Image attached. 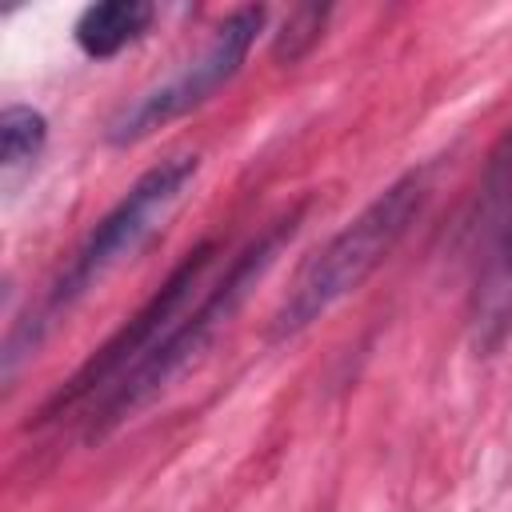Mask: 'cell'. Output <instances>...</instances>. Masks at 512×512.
I'll list each match as a JSON object with an SVG mask.
<instances>
[{"label":"cell","instance_id":"obj_2","mask_svg":"<svg viewBox=\"0 0 512 512\" xmlns=\"http://www.w3.org/2000/svg\"><path fill=\"white\" fill-rule=\"evenodd\" d=\"M200 172V156L196 152H180V156H168L160 164H152L108 212L104 220L84 236V244L76 248V256L68 260V268L52 280L48 296L40 300L36 308V320L28 316V324H16L12 336H8V348H4V376L16 372L20 356H28L44 332L80 300L88 296L116 264L132 260L160 228L164 220L176 212V204L184 200L188 184L196 180Z\"/></svg>","mask_w":512,"mask_h":512},{"label":"cell","instance_id":"obj_7","mask_svg":"<svg viewBox=\"0 0 512 512\" xmlns=\"http://www.w3.org/2000/svg\"><path fill=\"white\" fill-rule=\"evenodd\" d=\"M152 20H156V4L148 0H104V4H88L76 16L72 36L88 60H112L116 52L136 44Z\"/></svg>","mask_w":512,"mask_h":512},{"label":"cell","instance_id":"obj_4","mask_svg":"<svg viewBox=\"0 0 512 512\" xmlns=\"http://www.w3.org/2000/svg\"><path fill=\"white\" fill-rule=\"evenodd\" d=\"M264 16H268V12H264L260 4L232 8V12L212 28V36L204 40V48H200L196 56H188L176 72H168L164 80H156V84H148L144 92H136V96L108 120V144H116V148L136 144V140L152 136L156 128H164V124L188 116V112L200 108L204 100H212V92L224 88V84L240 72L244 56H248V48H252V40H256V32L264 28Z\"/></svg>","mask_w":512,"mask_h":512},{"label":"cell","instance_id":"obj_5","mask_svg":"<svg viewBox=\"0 0 512 512\" xmlns=\"http://www.w3.org/2000/svg\"><path fill=\"white\" fill-rule=\"evenodd\" d=\"M212 256H216V244H212V240L196 244V248L164 276V284L140 304V312H136L132 320H124V324H120V328L48 396V404L40 408V420H56V416H64V412L76 408V404H92V400H96L100 392H108L128 368H136V364L172 332V324L184 316V304H188L192 288L200 284V276L208 272Z\"/></svg>","mask_w":512,"mask_h":512},{"label":"cell","instance_id":"obj_6","mask_svg":"<svg viewBox=\"0 0 512 512\" xmlns=\"http://www.w3.org/2000/svg\"><path fill=\"white\" fill-rule=\"evenodd\" d=\"M472 348L492 356L512 336V164L500 160L492 168L488 208H484V248L472 280Z\"/></svg>","mask_w":512,"mask_h":512},{"label":"cell","instance_id":"obj_3","mask_svg":"<svg viewBox=\"0 0 512 512\" xmlns=\"http://www.w3.org/2000/svg\"><path fill=\"white\" fill-rule=\"evenodd\" d=\"M428 204V172H404L392 180L376 200H368L332 240H324L288 284L276 316H272V340H288L316 324L328 308H336L344 296H352L404 240V232L416 224V216Z\"/></svg>","mask_w":512,"mask_h":512},{"label":"cell","instance_id":"obj_1","mask_svg":"<svg viewBox=\"0 0 512 512\" xmlns=\"http://www.w3.org/2000/svg\"><path fill=\"white\" fill-rule=\"evenodd\" d=\"M304 220V204L288 208L284 216H276L260 236H252L236 256L232 264L224 268V276L200 296V304L192 312H184L172 332L136 364L128 368L108 392H100L92 404H88V424H84V440H104L108 432H116L136 408H144L152 396H160L168 388V380L188 368V360H196L208 340L236 316V308L244 304V296L264 280V272L276 264V256L288 248V240L296 236Z\"/></svg>","mask_w":512,"mask_h":512},{"label":"cell","instance_id":"obj_8","mask_svg":"<svg viewBox=\"0 0 512 512\" xmlns=\"http://www.w3.org/2000/svg\"><path fill=\"white\" fill-rule=\"evenodd\" d=\"M44 140H48L44 112H36L28 104H8L0 112V168H4V180L24 172L44 152Z\"/></svg>","mask_w":512,"mask_h":512},{"label":"cell","instance_id":"obj_9","mask_svg":"<svg viewBox=\"0 0 512 512\" xmlns=\"http://www.w3.org/2000/svg\"><path fill=\"white\" fill-rule=\"evenodd\" d=\"M324 20H328V8H320V4H300V8H292V12L284 16L280 32H276V44H272L276 60H280V64H296V60L324 36Z\"/></svg>","mask_w":512,"mask_h":512}]
</instances>
